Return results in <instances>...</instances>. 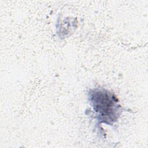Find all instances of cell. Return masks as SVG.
I'll return each instance as SVG.
<instances>
[{
    "instance_id": "obj_1",
    "label": "cell",
    "mask_w": 148,
    "mask_h": 148,
    "mask_svg": "<svg viewBox=\"0 0 148 148\" xmlns=\"http://www.w3.org/2000/svg\"><path fill=\"white\" fill-rule=\"evenodd\" d=\"M89 98L99 123L112 125L116 121L120 106L114 94L105 89L95 88L90 91Z\"/></svg>"
}]
</instances>
